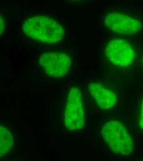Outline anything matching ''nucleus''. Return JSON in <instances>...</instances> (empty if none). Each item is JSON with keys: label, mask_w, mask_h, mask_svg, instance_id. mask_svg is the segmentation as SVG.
Listing matches in <instances>:
<instances>
[{"label": "nucleus", "mask_w": 143, "mask_h": 161, "mask_svg": "<svg viewBox=\"0 0 143 161\" xmlns=\"http://www.w3.org/2000/svg\"><path fill=\"white\" fill-rule=\"evenodd\" d=\"M105 55L115 66L125 68L130 66L136 57L135 52L129 42L124 39H113L107 44Z\"/></svg>", "instance_id": "4"}, {"label": "nucleus", "mask_w": 143, "mask_h": 161, "mask_svg": "<svg viewBox=\"0 0 143 161\" xmlns=\"http://www.w3.org/2000/svg\"><path fill=\"white\" fill-rule=\"evenodd\" d=\"M139 125L141 129L143 130V99L141 102L140 112V117H139Z\"/></svg>", "instance_id": "9"}, {"label": "nucleus", "mask_w": 143, "mask_h": 161, "mask_svg": "<svg viewBox=\"0 0 143 161\" xmlns=\"http://www.w3.org/2000/svg\"><path fill=\"white\" fill-rule=\"evenodd\" d=\"M39 63L48 76L59 78L67 74L71 65V60L64 53L49 52L41 55Z\"/></svg>", "instance_id": "6"}, {"label": "nucleus", "mask_w": 143, "mask_h": 161, "mask_svg": "<svg viewBox=\"0 0 143 161\" xmlns=\"http://www.w3.org/2000/svg\"><path fill=\"white\" fill-rule=\"evenodd\" d=\"M14 138L11 132L6 127L0 126V156H4L12 149Z\"/></svg>", "instance_id": "8"}, {"label": "nucleus", "mask_w": 143, "mask_h": 161, "mask_svg": "<svg viewBox=\"0 0 143 161\" xmlns=\"http://www.w3.org/2000/svg\"><path fill=\"white\" fill-rule=\"evenodd\" d=\"M22 28L29 37L46 43H58L64 36V31L61 24L46 16L30 18L24 22Z\"/></svg>", "instance_id": "1"}, {"label": "nucleus", "mask_w": 143, "mask_h": 161, "mask_svg": "<svg viewBox=\"0 0 143 161\" xmlns=\"http://www.w3.org/2000/svg\"><path fill=\"white\" fill-rule=\"evenodd\" d=\"M102 138L114 153L123 156L133 151V141L126 127L119 121L107 122L101 130Z\"/></svg>", "instance_id": "2"}, {"label": "nucleus", "mask_w": 143, "mask_h": 161, "mask_svg": "<svg viewBox=\"0 0 143 161\" xmlns=\"http://www.w3.org/2000/svg\"></svg>", "instance_id": "11"}, {"label": "nucleus", "mask_w": 143, "mask_h": 161, "mask_svg": "<svg viewBox=\"0 0 143 161\" xmlns=\"http://www.w3.org/2000/svg\"><path fill=\"white\" fill-rule=\"evenodd\" d=\"M88 90L98 106L102 110H108L115 106L117 102V96L112 90L104 87L99 82H91Z\"/></svg>", "instance_id": "7"}, {"label": "nucleus", "mask_w": 143, "mask_h": 161, "mask_svg": "<svg viewBox=\"0 0 143 161\" xmlns=\"http://www.w3.org/2000/svg\"><path fill=\"white\" fill-rule=\"evenodd\" d=\"M65 125L68 131L82 130L84 125V110L80 90L77 87L70 89L64 114Z\"/></svg>", "instance_id": "3"}, {"label": "nucleus", "mask_w": 143, "mask_h": 161, "mask_svg": "<svg viewBox=\"0 0 143 161\" xmlns=\"http://www.w3.org/2000/svg\"><path fill=\"white\" fill-rule=\"evenodd\" d=\"M1 22H0V34L1 35L4 31V27H5V22L4 20L3 19V18L1 16Z\"/></svg>", "instance_id": "10"}, {"label": "nucleus", "mask_w": 143, "mask_h": 161, "mask_svg": "<svg viewBox=\"0 0 143 161\" xmlns=\"http://www.w3.org/2000/svg\"><path fill=\"white\" fill-rule=\"evenodd\" d=\"M104 22L110 31L123 36H131L140 32V20L119 12H110L105 16Z\"/></svg>", "instance_id": "5"}]
</instances>
